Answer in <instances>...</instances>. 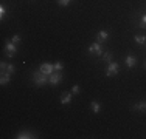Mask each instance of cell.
<instances>
[{
  "instance_id": "obj_1",
  "label": "cell",
  "mask_w": 146,
  "mask_h": 139,
  "mask_svg": "<svg viewBox=\"0 0 146 139\" xmlns=\"http://www.w3.org/2000/svg\"><path fill=\"white\" fill-rule=\"evenodd\" d=\"M33 81H34V83H36L37 87H42V85H45V83L48 82V76L44 74V73L39 70V71L33 73Z\"/></svg>"
},
{
  "instance_id": "obj_2",
  "label": "cell",
  "mask_w": 146,
  "mask_h": 139,
  "mask_svg": "<svg viewBox=\"0 0 146 139\" xmlns=\"http://www.w3.org/2000/svg\"><path fill=\"white\" fill-rule=\"evenodd\" d=\"M118 70H120V67H118L117 62H110L106 68V74L107 76H115V74H118Z\"/></svg>"
},
{
  "instance_id": "obj_3",
  "label": "cell",
  "mask_w": 146,
  "mask_h": 139,
  "mask_svg": "<svg viewBox=\"0 0 146 139\" xmlns=\"http://www.w3.org/2000/svg\"><path fill=\"white\" fill-rule=\"evenodd\" d=\"M89 53H90V54H98V56H101V54H103L101 43H100V42H95V43H92V45L89 47Z\"/></svg>"
},
{
  "instance_id": "obj_4",
  "label": "cell",
  "mask_w": 146,
  "mask_h": 139,
  "mask_svg": "<svg viewBox=\"0 0 146 139\" xmlns=\"http://www.w3.org/2000/svg\"><path fill=\"white\" fill-rule=\"evenodd\" d=\"M61 81H62V76H61V73H59V71H56V73H53V74L48 76V82H50L51 85H58Z\"/></svg>"
},
{
  "instance_id": "obj_5",
  "label": "cell",
  "mask_w": 146,
  "mask_h": 139,
  "mask_svg": "<svg viewBox=\"0 0 146 139\" xmlns=\"http://www.w3.org/2000/svg\"><path fill=\"white\" fill-rule=\"evenodd\" d=\"M39 70L44 73V74H47V76H50V74H53V73H54V67H53V65H50V64H42L39 67Z\"/></svg>"
},
{
  "instance_id": "obj_6",
  "label": "cell",
  "mask_w": 146,
  "mask_h": 139,
  "mask_svg": "<svg viewBox=\"0 0 146 139\" xmlns=\"http://www.w3.org/2000/svg\"><path fill=\"white\" fill-rule=\"evenodd\" d=\"M72 102V91H64L61 96V104H64V105H67V104Z\"/></svg>"
},
{
  "instance_id": "obj_7",
  "label": "cell",
  "mask_w": 146,
  "mask_h": 139,
  "mask_svg": "<svg viewBox=\"0 0 146 139\" xmlns=\"http://www.w3.org/2000/svg\"><path fill=\"white\" fill-rule=\"evenodd\" d=\"M16 45L13 43V42H6V54L9 56V57H13L14 56V53H16Z\"/></svg>"
},
{
  "instance_id": "obj_8",
  "label": "cell",
  "mask_w": 146,
  "mask_h": 139,
  "mask_svg": "<svg viewBox=\"0 0 146 139\" xmlns=\"http://www.w3.org/2000/svg\"><path fill=\"white\" fill-rule=\"evenodd\" d=\"M124 62H126V67L127 68H132V67H135V64H137V60H135V57H134V56H127V57H126V60H124Z\"/></svg>"
},
{
  "instance_id": "obj_9",
  "label": "cell",
  "mask_w": 146,
  "mask_h": 139,
  "mask_svg": "<svg viewBox=\"0 0 146 139\" xmlns=\"http://www.w3.org/2000/svg\"><path fill=\"white\" fill-rule=\"evenodd\" d=\"M134 110L141 111V113H146V102H145V100H141V102L135 104V105H134Z\"/></svg>"
},
{
  "instance_id": "obj_10",
  "label": "cell",
  "mask_w": 146,
  "mask_h": 139,
  "mask_svg": "<svg viewBox=\"0 0 146 139\" xmlns=\"http://www.w3.org/2000/svg\"><path fill=\"white\" fill-rule=\"evenodd\" d=\"M107 37H109V33H107V31H100L98 36H96V42H100V43H101V42H104Z\"/></svg>"
},
{
  "instance_id": "obj_11",
  "label": "cell",
  "mask_w": 146,
  "mask_h": 139,
  "mask_svg": "<svg viewBox=\"0 0 146 139\" xmlns=\"http://www.w3.org/2000/svg\"><path fill=\"white\" fill-rule=\"evenodd\" d=\"M16 71V68H14V65H6V70H5V73H2V74H6V76H11L13 73Z\"/></svg>"
},
{
  "instance_id": "obj_12",
  "label": "cell",
  "mask_w": 146,
  "mask_h": 139,
  "mask_svg": "<svg viewBox=\"0 0 146 139\" xmlns=\"http://www.w3.org/2000/svg\"><path fill=\"white\" fill-rule=\"evenodd\" d=\"M16 138L17 139H28V138H36V136H33L31 133H27V131H22V133H19Z\"/></svg>"
},
{
  "instance_id": "obj_13",
  "label": "cell",
  "mask_w": 146,
  "mask_h": 139,
  "mask_svg": "<svg viewBox=\"0 0 146 139\" xmlns=\"http://www.w3.org/2000/svg\"><path fill=\"white\" fill-rule=\"evenodd\" d=\"M135 42H137V43H140V45L146 43V36H143V34H138V36H135Z\"/></svg>"
},
{
  "instance_id": "obj_14",
  "label": "cell",
  "mask_w": 146,
  "mask_h": 139,
  "mask_svg": "<svg viewBox=\"0 0 146 139\" xmlns=\"http://www.w3.org/2000/svg\"><path fill=\"white\" fill-rule=\"evenodd\" d=\"M90 107H92L93 113H100V110H101V107H100V104H98V102H95V100H93V102L90 104Z\"/></svg>"
},
{
  "instance_id": "obj_15",
  "label": "cell",
  "mask_w": 146,
  "mask_h": 139,
  "mask_svg": "<svg viewBox=\"0 0 146 139\" xmlns=\"http://www.w3.org/2000/svg\"><path fill=\"white\" fill-rule=\"evenodd\" d=\"M9 79H11V76H6V74H3L2 77H0V83H2V85H6V83L9 82Z\"/></svg>"
},
{
  "instance_id": "obj_16",
  "label": "cell",
  "mask_w": 146,
  "mask_h": 139,
  "mask_svg": "<svg viewBox=\"0 0 146 139\" xmlns=\"http://www.w3.org/2000/svg\"><path fill=\"white\" fill-rule=\"evenodd\" d=\"M101 59H103V60H106V62H110L112 54H110V53H103V54H101Z\"/></svg>"
},
{
  "instance_id": "obj_17",
  "label": "cell",
  "mask_w": 146,
  "mask_h": 139,
  "mask_svg": "<svg viewBox=\"0 0 146 139\" xmlns=\"http://www.w3.org/2000/svg\"><path fill=\"white\" fill-rule=\"evenodd\" d=\"M53 67H54V70H56V71H61L62 67H64V64H62V62H56V64H54Z\"/></svg>"
},
{
  "instance_id": "obj_18",
  "label": "cell",
  "mask_w": 146,
  "mask_h": 139,
  "mask_svg": "<svg viewBox=\"0 0 146 139\" xmlns=\"http://www.w3.org/2000/svg\"><path fill=\"white\" fill-rule=\"evenodd\" d=\"M11 42H13V43H19V42H20V36H19V34H14V36L11 37Z\"/></svg>"
},
{
  "instance_id": "obj_19",
  "label": "cell",
  "mask_w": 146,
  "mask_h": 139,
  "mask_svg": "<svg viewBox=\"0 0 146 139\" xmlns=\"http://www.w3.org/2000/svg\"><path fill=\"white\" fill-rule=\"evenodd\" d=\"M70 2H72V0H58V3H59L61 6H67Z\"/></svg>"
},
{
  "instance_id": "obj_20",
  "label": "cell",
  "mask_w": 146,
  "mask_h": 139,
  "mask_svg": "<svg viewBox=\"0 0 146 139\" xmlns=\"http://www.w3.org/2000/svg\"><path fill=\"white\" fill-rule=\"evenodd\" d=\"M140 28H146V14L141 17V22H140Z\"/></svg>"
},
{
  "instance_id": "obj_21",
  "label": "cell",
  "mask_w": 146,
  "mask_h": 139,
  "mask_svg": "<svg viewBox=\"0 0 146 139\" xmlns=\"http://www.w3.org/2000/svg\"><path fill=\"white\" fill-rule=\"evenodd\" d=\"M72 93H73V94H78V93H79V87H78V85H73Z\"/></svg>"
},
{
  "instance_id": "obj_22",
  "label": "cell",
  "mask_w": 146,
  "mask_h": 139,
  "mask_svg": "<svg viewBox=\"0 0 146 139\" xmlns=\"http://www.w3.org/2000/svg\"><path fill=\"white\" fill-rule=\"evenodd\" d=\"M5 8H3V6H0V19H3V17H5Z\"/></svg>"
},
{
  "instance_id": "obj_23",
  "label": "cell",
  "mask_w": 146,
  "mask_h": 139,
  "mask_svg": "<svg viewBox=\"0 0 146 139\" xmlns=\"http://www.w3.org/2000/svg\"><path fill=\"white\" fill-rule=\"evenodd\" d=\"M0 70H2V73H5V70H6V64H5V62L0 64Z\"/></svg>"
},
{
  "instance_id": "obj_24",
  "label": "cell",
  "mask_w": 146,
  "mask_h": 139,
  "mask_svg": "<svg viewBox=\"0 0 146 139\" xmlns=\"http://www.w3.org/2000/svg\"><path fill=\"white\" fill-rule=\"evenodd\" d=\"M145 68H146V62H145Z\"/></svg>"
}]
</instances>
